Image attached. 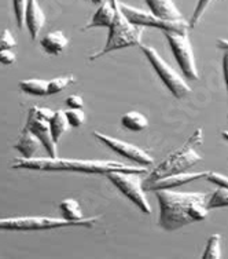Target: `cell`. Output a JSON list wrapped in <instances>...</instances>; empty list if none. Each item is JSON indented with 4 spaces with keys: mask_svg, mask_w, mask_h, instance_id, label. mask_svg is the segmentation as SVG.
<instances>
[{
    "mask_svg": "<svg viewBox=\"0 0 228 259\" xmlns=\"http://www.w3.org/2000/svg\"><path fill=\"white\" fill-rule=\"evenodd\" d=\"M159 204L158 225L166 232L182 229L194 222L208 218L206 208L209 193L205 192H175L174 189L155 190Z\"/></svg>",
    "mask_w": 228,
    "mask_h": 259,
    "instance_id": "6da1fadb",
    "label": "cell"
},
{
    "mask_svg": "<svg viewBox=\"0 0 228 259\" xmlns=\"http://www.w3.org/2000/svg\"><path fill=\"white\" fill-rule=\"evenodd\" d=\"M14 169H36V171H69V172H84V174H106L110 171H128L146 174L147 167L143 165H128L113 160H80L60 159L56 157H30L18 159L11 165Z\"/></svg>",
    "mask_w": 228,
    "mask_h": 259,
    "instance_id": "7a4b0ae2",
    "label": "cell"
},
{
    "mask_svg": "<svg viewBox=\"0 0 228 259\" xmlns=\"http://www.w3.org/2000/svg\"><path fill=\"white\" fill-rule=\"evenodd\" d=\"M202 142L203 130L197 128L194 131V134L190 137L189 141L180 149L175 150L174 153H170L166 159L162 160L159 164L155 165L150 171L147 177L143 180V186H147V185L153 184L154 181L161 180V178L168 177V175L189 171L191 167L198 164L202 160V156L195 150V148L202 145Z\"/></svg>",
    "mask_w": 228,
    "mask_h": 259,
    "instance_id": "3957f363",
    "label": "cell"
},
{
    "mask_svg": "<svg viewBox=\"0 0 228 259\" xmlns=\"http://www.w3.org/2000/svg\"><path fill=\"white\" fill-rule=\"evenodd\" d=\"M111 3L114 6V17L109 26V36L106 40V45L102 50L89 57L91 61L98 60L111 51L142 45L144 33L143 26L134 25L132 22H129L128 18L120 9V0H111Z\"/></svg>",
    "mask_w": 228,
    "mask_h": 259,
    "instance_id": "277c9868",
    "label": "cell"
},
{
    "mask_svg": "<svg viewBox=\"0 0 228 259\" xmlns=\"http://www.w3.org/2000/svg\"><path fill=\"white\" fill-rule=\"evenodd\" d=\"M100 217L83 218L79 222L68 221L65 218L51 217H14V218H0V230L10 232H32V230H51L69 226H94Z\"/></svg>",
    "mask_w": 228,
    "mask_h": 259,
    "instance_id": "5b68a950",
    "label": "cell"
},
{
    "mask_svg": "<svg viewBox=\"0 0 228 259\" xmlns=\"http://www.w3.org/2000/svg\"><path fill=\"white\" fill-rule=\"evenodd\" d=\"M106 177L125 197H128L135 205H138V208L143 214H151V205L144 193L146 190L143 189L142 174L128 171H110L106 172Z\"/></svg>",
    "mask_w": 228,
    "mask_h": 259,
    "instance_id": "8992f818",
    "label": "cell"
},
{
    "mask_svg": "<svg viewBox=\"0 0 228 259\" xmlns=\"http://www.w3.org/2000/svg\"><path fill=\"white\" fill-rule=\"evenodd\" d=\"M139 47L142 49L143 54L146 55V58L149 60L150 64L153 65L154 70L159 76L161 81L166 85V89L174 94V97H176V98H183V97L189 95L193 91L191 87L186 83L184 77H182V75L178 73V70H175L158 54V51L155 50V49L144 45H140Z\"/></svg>",
    "mask_w": 228,
    "mask_h": 259,
    "instance_id": "52a82bcc",
    "label": "cell"
},
{
    "mask_svg": "<svg viewBox=\"0 0 228 259\" xmlns=\"http://www.w3.org/2000/svg\"><path fill=\"white\" fill-rule=\"evenodd\" d=\"M168 40L170 50L174 53L175 60L182 73L187 80L195 81L199 79L198 66L194 55L193 45L190 41L189 33H178V32H162Z\"/></svg>",
    "mask_w": 228,
    "mask_h": 259,
    "instance_id": "ba28073f",
    "label": "cell"
},
{
    "mask_svg": "<svg viewBox=\"0 0 228 259\" xmlns=\"http://www.w3.org/2000/svg\"><path fill=\"white\" fill-rule=\"evenodd\" d=\"M120 9L124 13V15L128 18L129 22L134 25L139 26H150V28H157L162 32H178V33H189V22L184 20L178 21H166L161 20L158 17L151 14L150 11H144L138 7L125 5L120 2Z\"/></svg>",
    "mask_w": 228,
    "mask_h": 259,
    "instance_id": "9c48e42d",
    "label": "cell"
},
{
    "mask_svg": "<svg viewBox=\"0 0 228 259\" xmlns=\"http://www.w3.org/2000/svg\"><path fill=\"white\" fill-rule=\"evenodd\" d=\"M94 137L96 140H99L100 142H103L107 148L116 152L117 155L123 156V157L131 160V161H135L139 165L149 167V165L154 164L153 156H150L146 150L139 148V146H136V145L117 140L114 137L106 135L103 133H99V131H94Z\"/></svg>",
    "mask_w": 228,
    "mask_h": 259,
    "instance_id": "30bf717a",
    "label": "cell"
},
{
    "mask_svg": "<svg viewBox=\"0 0 228 259\" xmlns=\"http://www.w3.org/2000/svg\"><path fill=\"white\" fill-rule=\"evenodd\" d=\"M25 128H28L39 140L40 145H43L47 150L50 157H56V144L52 140V135L50 131V121L40 117L29 109L28 120H26Z\"/></svg>",
    "mask_w": 228,
    "mask_h": 259,
    "instance_id": "8fae6325",
    "label": "cell"
},
{
    "mask_svg": "<svg viewBox=\"0 0 228 259\" xmlns=\"http://www.w3.org/2000/svg\"><path fill=\"white\" fill-rule=\"evenodd\" d=\"M209 171H199V172H191V171H184V172H179V174H172L168 177H164L161 180L154 181L153 184L143 186L146 192H155V190L161 189H176L182 185L190 184L193 181L205 180Z\"/></svg>",
    "mask_w": 228,
    "mask_h": 259,
    "instance_id": "7c38bea8",
    "label": "cell"
},
{
    "mask_svg": "<svg viewBox=\"0 0 228 259\" xmlns=\"http://www.w3.org/2000/svg\"><path fill=\"white\" fill-rule=\"evenodd\" d=\"M45 24V13L41 9L39 0H28L25 9V25L30 33V37L35 40L39 37L40 32Z\"/></svg>",
    "mask_w": 228,
    "mask_h": 259,
    "instance_id": "4fadbf2b",
    "label": "cell"
},
{
    "mask_svg": "<svg viewBox=\"0 0 228 259\" xmlns=\"http://www.w3.org/2000/svg\"><path fill=\"white\" fill-rule=\"evenodd\" d=\"M146 5L149 7L150 13L161 18V20H183V15L179 11L174 0H146Z\"/></svg>",
    "mask_w": 228,
    "mask_h": 259,
    "instance_id": "5bb4252c",
    "label": "cell"
},
{
    "mask_svg": "<svg viewBox=\"0 0 228 259\" xmlns=\"http://www.w3.org/2000/svg\"><path fill=\"white\" fill-rule=\"evenodd\" d=\"M40 45L45 53L51 55H60L69 45V39L62 30H51L40 39Z\"/></svg>",
    "mask_w": 228,
    "mask_h": 259,
    "instance_id": "9a60e30c",
    "label": "cell"
},
{
    "mask_svg": "<svg viewBox=\"0 0 228 259\" xmlns=\"http://www.w3.org/2000/svg\"><path fill=\"white\" fill-rule=\"evenodd\" d=\"M114 17V6L111 0H106L102 5H99V9L95 11L92 15V20L85 25L84 30L94 29V28H109Z\"/></svg>",
    "mask_w": 228,
    "mask_h": 259,
    "instance_id": "2e32d148",
    "label": "cell"
},
{
    "mask_svg": "<svg viewBox=\"0 0 228 259\" xmlns=\"http://www.w3.org/2000/svg\"><path fill=\"white\" fill-rule=\"evenodd\" d=\"M39 140L30 133L29 130L24 127V130H22V133H21L20 135V138L15 142L13 148H14L15 150H18L24 159H30V157H35V153L37 152V149H39Z\"/></svg>",
    "mask_w": 228,
    "mask_h": 259,
    "instance_id": "e0dca14e",
    "label": "cell"
},
{
    "mask_svg": "<svg viewBox=\"0 0 228 259\" xmlns=\"http://www.w3.org/2000/svg\"><path fill=\"white\" fill-rule=\"evenodd\" d=\"M69 127L70 125L68 123V120H66L64 110H56V112H54V115L50 119V131L55 144L58 145L61 138L69 130Z\"/></svg>",
    "mask_w": 228,
    "mask_h": 259,
    "instance_id": "ac0fdd59",
    "label": "cell"
},
{
    "mask_svg": "<svg viewBox=\"0 0 228 259\" xmlns=\"http://www.w3.org/2000/svg\"><path fill=\"white\" fill-rule=\"evenodd\" d=\"M60 209L62 212V217L65 220L73 221V222H79L84 218L81 205L76 199H64L60 203Z\"/></svg>",
    "mask_w": 228,
    "mask_h": 259,
    "instance_id": "d6986e66",
    "label": "cell"
},
{
    "mask_svg": "<svg viewBox=\"0 0 228 259\" xmlns=\"http://www.w3.org/2000/svg\"><path fill=\"white\" fill-rule=\"evenodd\" d=\"M121 124L129 131H142V130L147 128L149 125V120L144 115L136 110H131L127 112L125 115L121 117Z\"/></svg>",
    "mask_w": 228,
    "mask_h": 259,
    "instance_id": "ffe728a7",
    "label": "cell"
},
{
    "mask_svg": "<svg viewBox=\"0 0 228 259\" xmlns=\"http://www.w3.org/2000/svg\"><path fill=\"white\" fill-rule=\"evenodd\" d=\"M20 90L29 95L44 97L47 95V80L43 79H26L20 81Z\"/></svg>",
    "mask_w": 228,
    "mask_h": 259,
    "instance_id": "44dd1931",
    "label": "cell"
},
{
    "mask_svg": "<svg viewBox=\"0 0 228 259\" xmlns=\"http://www.w3.org/2000/svg\"><path fill=\"white\" fill-rule=\"evenodd\" d=\"M221 207H228V188L218 186L212 196L209 194L208 201H206V208L210 211V209L221 208Z\"/></svg>",
    "mask_w": 228,
    "mask_h": 259,
    "instance_id": "7402d4cb",
    "label": "cell"
},
{
    "mask_svg": "<svg viewBox=\"0 0 228 259\" xmlns=\"http://www.w3.org/2000/svg\"><path fill=\"white\" fill-rule=\"evenodd\" d=\"M75 80L76 79L73 75L60 76V77L48 80V81H47V95L58 94L61 91H64L66 87H69L70 84H73Z\"/></svg>",
    "mask_w": 228,
    "mask_h": 259,
    "instance_id": "603a6c76",
    "label": "cell"
},
{
    "mask_svg": "<svg viewBox=\"0 0 228 259\" xmlns=\"http://www.w3.org/2000/svg\"><path fill=\"white\" fill-rule=\"evenodd\" d=\"M203 259L208 258H221V236L214 233L208 240V244L202 254Z\"/></svg>",
    "mask_w": 228,
    "mask_h": 259,
    "instance_id": "cb8c5ba5",
    "label": "cell"
},
{
    "mask_svg": "<svg viewBox=\"0 0 228 259\" xmlns=\"http://www.w3.org/2000/svg\"><path fill=\"white\" fill-rule=\"evenodd\" d=\"M213 2L214 0H198V3L195 6V10L193 13V17H191V20L189 22V28H195L198 25L199 21L202 20V17Z\"/></svg>",
    "mask_w": 228,
    "mask_h": 259,
    "instance_id": "d4e9b609",
    "label": "cell"
},
{
    "mask_svg": "<svg viewBox=\"0 0 228 259\" xmlns=\"http://www.w3.org/2000/svg\"><path fill=\"white\" fill-rule=\"evenodd\" d=\"M26 5H28V0H13V11H14L15 22H17L18 29H22L25 24Z\"/></svg>",
    "mask_w": 228,
    "mask_h": 259,
    "instance_id": "484cf974",
    "label": "cell"
},
{
    "mask_svg": "<svg viewBox=\"0 0 228 259\" xmlns=\"http://www.w3.org/2000/svg\"><path fill=\"white\" fill-rule=\"evenodd\" d=\"M70 127H80L85 123V113L83 109H69L65 112Z\"/></svg>",
    "mask_w": 228,
    "mask_h": 259,
    "instance_id": "4316f807",
    "label": "cell"
},
{
    "mask_svg": "<svg viewBox=\"0 0 228 259\" xmlns=\"http://www.w3.org/2000/svg\"><path fill=\"white\" fill-rule=\"evenodd\" d=\"M17 47V40L14 35L11 33L10 29H3L0 32V50H7V49H15Z\"/></svg>",
    "mask_w": 228,
    "mask_h": 259,
    "instance_id": "83f0119b",
    "label": "cell"
},
{
    "mask_svg": "<svg viewBox=\"0 0 228 259\" xmlns=\"http://www.w3.org/2000/svg\"><path fill=\"white\" fill-rule=\"evenodd\" d=\"M205 180L209 181L210 184L217 185V186H224V188H228V177L227 175L220 174V172H210V171H209Z\"/></svg>",
    "mask_w": 228,
    "mask_h": 259,
    "instance_id": "f1b7e54d",
    "label": "cell"
},
{
    "mask_svg": "<svg viewBox=\"0 0 228 259\" xmlns=\"http://www.w3.org/2000/svg\"><path fill=\"white\" fill-rule=\"evenodd\" d=\"M65 104L68 105L69 109H83V108H84V100L77 94L69 95V97L65 100Z\"/></svg>",
    "mask_w": 228,
    "mask_h": 259,
    "instance_id": "f546056e",
    "label": "cell"
},
{
    "mask_svg": "<svg viewBox=\"0 0 228 259\" xmlns=\"http://www.w3.org/2000/svg\"><path fill=\"white\" fill-rule=\"evenodd\" d=\"M17 61V54L13 49L7 50H0V65H13Z\"/></svg>",
    "mask_w": 228,
    "mask_h": 259,
    "instance_id": "4dcf8cb0",
    "label": "cell"
},
{
    "mask_svg": "<svg viewBox=\"0 0 228 259\" xmlns=\"http://www.w3.org/2000/svg\"><path fill=\"white\" fill-rule=\"evenodd\" d=\"M223 76L224 81H225V87H227V95H228V50H223ZM227 117H228V108H227Z\"/></svg>",
    "mask_w": 228,
    "mask_h": 259,
    "instance_id": "1f68e13d",
    "label": "cell"
},
{
    "mask_svg": "<svg viewBox=\"0 0 228 259\" xmlns=\"http://www.w3.org/2000/svg\"><path fill=\"white\" fill-rule=\"evenodd\" d=\"M217 46L221 50H228V39L217 40Z\"/></svg>",
    "mask_w": 228,
    "mask_h": 259,
    "instance_id": "d6a6232c",
    "label": "cell"
},
{
    "mask_svg": "<svg viewBox=\"0 0 228 259\" xmlns=\"http://www.w3.org/2000/svg\"><path fill=\"white\" fill-rule=\"evenodd\" d=\"M89 2H92L94 5H102V3L106 2V0H89Z\"/></svg>",
    "mask_w": 228,
    "mask_h": 259,
    "instance_id": "836d02e7",
    "label": "cell"
},
{
    "mask_svg": "<svg viewBox=\"0 0 228 259\" xmlns=\"http://www.w3.org/2000/svg\"><path fill=\"white\" fill-rule=\"evenodd\" d=\"M221 135H223L224 140L228 141V131H223V133H221Z\"/></svg>",
    "mask_w": 228,
    "mask_h": 259,
    "instance_id": "e575fe53",
    "label": "cell"
}]
</instances>
